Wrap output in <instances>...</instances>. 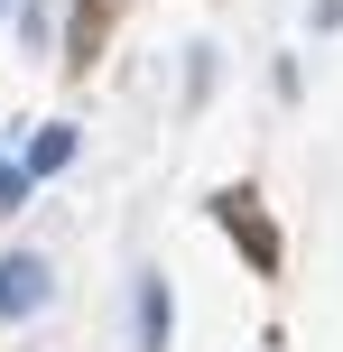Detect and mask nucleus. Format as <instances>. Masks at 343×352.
Segmentation results:
<instances>
[{"label": "nucleus", "instance_id": "1", "mask_svg": "<svg viewBox=\"0 0 343 352\" xmlns=\"http://www.w3.org/2000/svg\"><path fill=\"white\" fill-rule=\"evenodd\" d=\"M47 297H56V269L37 260V250H0V324L37 316Z\"/></svg>", "mask_w": 343, "mask_h": 352}, {"label": "nucleus", "instance_id": "2", "mask_svg": "<svg viewBox=\"0 0 343 352\" xmlns=\"http://www.w3.org/2000/svg\"><path fill=\"white\" fill-rule=\"evenodd\" d=\"M74 121H47V130H28V148H19V176H28V186H47V176H65L74 167Z\"/></svg>", "mask_w": 343, "mask_h": 352}, {"label": "nucleus", "instance_id": "3", "mask_svg": "<svg viewBox=\"0 0 343 352\" xmlns=\"http://www.w3.org/2000/svg\"><path fill=\"white\" fill-rule=\"evenodd\" d=\"M167 334H177V297H167L158 269H140V324H130V343H140V352H167Z\"/></svg>", "mask_w": 343, "mask_h": 352}, {"label": "nucleus", "instance_id": "4", "mask_svg": "<svg viewBox=\"0 0 343 352\" xmlns=\"http://www.w3.org/2000/svg\"><path fill=\"white\" fill-rule=\"evenodd\" d=\"M214 223L251 232V269H278V232L260 223V195H251V186H241V195H214Z\"/></svg>", "mask_w": 343, "mask_h": 352}, {"label": "nucleus", "instance_id": "5", "mask_svg": "<svg viewBox=\"0 0 343 352\" xmlns=\"http://www.w3.org/2000/svg\"><path fill=\"white\" fill-rule=\"evenodd\" d=\"M28 204V176H19V148H0V213Z\"/></svg>", "mask_w": 343, "mask_h": 352}, {"label": "nucleus", "instance_id": "6", "mask_svg": "<svg viewBox=\"0 0 343 352\" xmlns=\"http://www.w3.org/2000/svg\"><path fill=\"white\" fill-rule=\"evenodd\" d=\"M307 19H316V37H325V28H343V0H316Z\"/></svg>", "mask_w": 343, "mask_h": 352}, {"label": "nucleus", "instance_id": "7", "mask_svg": "<svg viewBox=\"0 0 343 352\" xmlns=\"http://www.w3.org/2000/svg\"><path fill=\"white\" fill-rule=\"evenodd\" d=\"M10 10H19V0H0V19H10Z\"/></svg>", "mask_w": 343, "mask_h": 352}]
</instances>
